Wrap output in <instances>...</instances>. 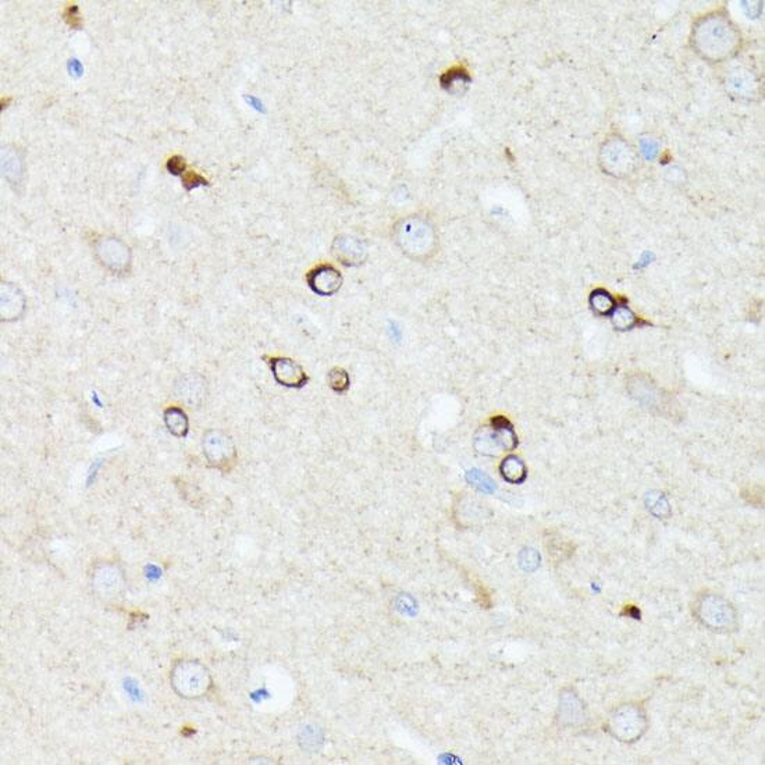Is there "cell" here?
<instances>
[{
  "instance_id": "1",
  "label": "cell",
  "mask_w": 765,
  "mask_h": 765,
  "mask_svg": "<svg viewBox=\"0 0 765 765\" xmlns=\"http://www.w3.org/2000/svg\"><path fill=\"white\" fill-rule=\"evenodd\" d=\"M170 682L173 690L182 699H201L211 686L212 678L208 668L195 659H181L174 664Z\"/></svg>"
},
{
  "instance_id": "2",
  "label": "cell",
  "mask_w": 765,
  "mask_h": 765,
  "mask_svg": "<svg viewBox=\"0 0 765 765\" xmlns=\"http://www.w3.org/2000/svg\"><path fill=\"white\" fill-rule=\"evenodd\" d=\"M395 241L412 259H428L436 248V235L432 227L419 219L404 220L397 225Z\"/></svg>"
},
{
  "instance_id": "3",
  "label": "cell",
  "mask_w": 765,
  "mask_h": 765,
  "mask_svg": "<svg viewBox=\"0 0 765 765\" xmlns=\"http://www.w3.org/2000/svg\"><path fill=\"white\" fill-rule=\"evenodd\" d=\"M204 455L208 464L221 472H230L238 459L237 447L230 435L219 429L208 430L202 438Z\"/></svg>"
},
{
  "instance_id": "4",
  "label": "cell",
  "mask_w": 765,
  "mask_h": 765,
  "mask_svg": "<svg viewBox=\"0 0 765 765\" xmlns=\"http://www.w3.org/2000/svg\"><path fill=\"white\" fill-rule=\"evenodd\" d=\"M125 586V578L120 566L114 562H101L92 571V589L105 600L121 596Z\"/></svg>"
},
{
  "instance_id": "5",
  "label": "cell",
  "mask_w": 765,
  "mask_h": 765,
  "mask_svg": "<svg viewBox=\"0 0 765 765\" xmlns=\"http://www.w3.org/2000/svg\"><path fill=\"white\" fill-rule=\"evenodd\" d=\"M268 362L274 380L282 387L301 390L309 382L305 369L294 359L285 356H263Z\"/></svg>"
},
{
  "instance_id": "6",
  "label": "cell",
  "mask_w": 765,
  "mask_h": 765,
  "mask_svg": "<svg viewBox=\"0 0 765 765\" xmlns=\"http://www.w3.org/2000/svg\"><path fill=\"white\" fill-rule=\"evenodd\" d=\"M174 395L187 406H201L208 395L206 379L195 372L184 373L174 382Z\"/></svg>"
},
{
  "instance_id": "7",
  "label": "cell",
  "mask_w": 765,
  "mask_h": 765,
  "mask_svg": "<svg viewBox=\"0 0 765 765\" xmlns=\"http://www.w3.org/2000/svg\"><path fill=\"white\" fill-rule=\"evenodd\" d=\"M97 255L104 266L114 272L125 270L131 259L128 247L117 238L102 240L97 245Z\"/></svg>"
},
{
  "instance_id": "8",
  "label": "cell",
  "mask_w": 765,
  "mask_h": 765,
  "mask_svg": "<svg viewBox=\"0 0 765 765\" xmlns=\"http://www.w3.org/2000/svg\"><path fill=\"white\" fill-rule=\"evenodd\" d=\"M306 281L311 290L319 295H334L342 285V275L331 265H319L312 269Z\"/></svg>"
},
{
  "instance_id": "9",
  "label": "cell",
  "mask_w": 765,
  "mask_h": 765,
  "mask_svg": "<svg viewBox=\"0 0 765 765\" xmlns=\"http://www.w3.org/2000/svg\"><path fill=\"white\" fill-rule=\"evenodd\" d=\"M1 321L3 322H13L17 321L24 309H25V299L21 291L10 284V282H1Z\"/></svg>"
},
{
  "instance_id": "10",
  "label": "cell",
  "mask_w": 765,
  "mask_h": 765,
  "mask_svg": "<svg viewBox=\"0 0 765 765\" xmlns=\"http://www.w3.org/2000/svg\"><path fill=\"white\" fill-rule=\"evenodd\" d=\"M334 256L345 266L359 265L365 259V247L352 237H340L332 245Z\"/></svg>"
},
{
  "instance_id": "11",
  "label": "cell",
  "mask_w": 765,
  "mask_h": 765,
  "mask_svg": "<svg viewBox=\"0 0 765 765\" xmlns=\"http://www.w3.org/2000/svg\"><path fill=\"white\" fill-rule=\"evenodd\" d=\"M489 426L501 451H514L518 447V436L512 423L505 416H494Z\"/></svg>"
},
{
  "instance_id": "12",
  "label": "cell",
  "mask_w": 765,
  "mask_h": 765,
  "mask_svg": "<svg viewBox=\"0 0 765 765\" xmlns=\"http://www.w3.org/2000/svg\"><path fill=\"white\" fill-rule=\"evenodd\" d=\"M163 421L167 430L174 437L185 438L189 432V421L187 413L178 406H168L163 412Z\"/></svg>"
},
{
  "instance_id": "13",
  "label": "cell",
  "mask_w": 765,
  "mask_h": 765,
  "mask_svg": "<svg viewBox=\"0 0 765 765\" xmlns=\"http://www.w3.org/2000/svg\"><path fill=\"white\" fill-rule=\"evenodd\" d=\"M499 472H501L502 479L512 485H519L525 482L528 476L526 465L515 455H509L501 462Z\"/></svg>"
},
{
  "instance_id": "14",
  "label": "cell",
  "mask_w": 765,
  "mask_h": 765,
  "mask_svg": "<svg viewBox=\"0 0 765 765\" xmlns=\"http://www.w3.org/2000/svg\"><path fill=\"white\" fill-rule=\"evenodd\" d=\"M711 611L702 609V618H704V622H707L711 626H722L729 625L732 616L729 614V605L728 604H719L718 602H704Z\"/></svg>"
},
{
  "instance_id": "15",
  "label": "cell",
  "mask_w": 765,
  "mask_h": 765,
  "mask_svg": "<svg viewBox=\"0 0 765 765\" xmlns=\"http://www.w3.org/2000/svg\"><path fill=\"white\" fill-rule=\"evenodd\" d=\"M1 170L3 175L8 181H17L21 174V161L17 158V154L3 148L1 151Z\"/></svg>"
},
{
  "instance_id": "16",
  "label": "cell",
  "mask_w": 765,
  "mask_h": 765,
  "mask_svg": "<svg viewBox=\"0 0 765 765\" xmlns=\"http://www.w3.org/2000/svg\"><path fill=\"white\" fill-rule=\"evenodd\" d=\"M328 384L335 394H345L351 387L349 373L342 368H332L328 373Z\"/></svg>"
},
{
  "instance_id": "17",
  "label": "cell",
  "mask_w": 765,
  "mask_h": 765,
  "mask_svg": "<svg viewBox=\"0 0 765 765\" xmlns=\"http://www.w3.org/2000/svg\"><path fill=\"white\" fill-rule=\"evenodd\" d=\"M466 479L472 486H475L480 492L492 494L495 490V485L492 483V479L487 475H485L483 472L478 471V469L469 471L468 475H466Z\"/></svg>"
},
{
  "instance_id": "18",
  "label": "cell",
  "mask_w": 765,
  "mask_h": 765,
  "mask_svg": "<svg viewBox=\"0 0 765 765\" xmlns=\"http://www.w3.org/2000/svg\"><path fill=\"white\" fill-rule=\"evenodd\" d=\"M592 306H593L595 312H597L600 315H605L612 309L614 301H612V298L609 297L608 292L596 291L592 295Z\"/></svg>"
},
{
  "instance_id": "19",
  "label": "cell",
  "mask_w": 765,
  "mask_h": 765,
  "mask_svg": "<svg viewBox=\"0 0 765 765\" xmlns=\"http://www.w3.org/2000/svg\"><path fill=\"white\" fill-rule=\"evenodd\" d=\"M647 498H650V502H649V509L656 515L657 518H662V516H668L669 515V506H668V502L666 499L664 498L662 494H650L647 495Z\"/></svg>"
},
{
  "instance_id": "20",
  "label": "cell",
  "mask_w": 765,
  "mask_h": 765,
  "mask_svg": "<svg viewBox=\"0 0 765 765\" xmlns=\"http://www.w3.org/2000/svg\"><path fill=\"white\" fill-rule=\"evenodd\" d=\"M206 184H208V181L195 171H188V173H185L182 175V185L185 187L187 191H191L194 188H198V187L206 185Z\"/></svg>"
},
{
  "instance_id": "21",
  "label": "cell",
  "mask_w": 765,
  "mask_h": 765,
  "mask_svg": "<svg viewBox=\"0 0 765 765\" xmlns=\"http://www.w3.org/2000/svg\"><path fill=\"white\" fill-rule=\"evenodd\" d=\"M635 322V318L633 315L626 309V308H621L619 311L615 312V318H614V325L618 328H630Z\"/></svg>"
},
{
  "instance_id": "22",
  "label": "cell",
  "mask_w": 765,
  "mask_h": 765,
  "mask_svg": "<svg viewBox=\"0 0 765 765\" xmlns=\"http://www.w3.org/2000/svg\"><path fill=\"white\" fill-rule=\"evenodd\" d=\"M64 20L71 28H80L81 27V15L78 11V7L75 4L68 6L64 11Z\"/></svg>"
},
{
  "instance_id": "23",
  "label": "cell",
  "mask_w": 765,
  "mask_h": 765,
  "mask_svg": "<svg viewBox=\"0 0 765 765\" xmlns=\"http://www.w3.org/2000/svg\"><path fill=\"white\" fill-rule=\"evenodd\" d=\"M167 170L173 175H184L185 174V162L181 156H173L167 162Z\"/></svg>"
},
{
  "instance_id": "24",
  "label": "cell",
  "mask_w": 765,
  "mask_h": 765,
  "mask_svg": "<svg viewBox=\"0 0 765 765\" xmlns=\"http://www.w3.org/2000/svg\"><path fill=\"white\" fill-rule=\"evenodd\" d=\"M68 67H70V74H73L74 77L82 75V70H84V68H82L81 63H80L77 58H71V60L68 61Z\"/></svg>"
}]
</instances>
